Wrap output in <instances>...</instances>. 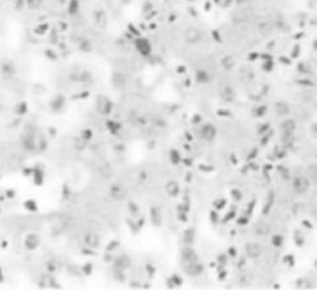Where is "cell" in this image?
Returning <instances> with one entry per match:
<instances>
[{"label": "cell", "instance_id": "1", "mask_svg": "<svg viewBox=\"0 0 317 290\" xmlns=\"http://www.w3.org/2000/svg\"><path fill=\"white\" fill-rule=\"evenodd\" d=\"M294 187H295V190H296L297 192L302 193V192H305V191L308 189V182H307V181H306L304 177H299V179L295 180Z\"/></svg>", "mask_w": 317, "mask_h": 290}, {"label": "cell", "instance_id": "2", "mask_svg": "<svg viewBox=\"0 0 317 290\" xmlns=\"http://www.w3.org/2000/svg\"><path fill=\"white\" fill-rule=\"evenodd\" d=\"M247 254L252 258H255L260 254V247L255 243H250L247 246Z\"/></svg>", "mask_w": 317, "mask_h": 290}, {"label": "cell", "instance_id": "3", "mask_svg": "<svg viewBox=\"0 0 317 290\" xmlns=\"http://www.w3.org/2000/svg\"><path fill=\"white\" fill-rule=\"evenodd\" d=\"M283 128L285 129V132H287V133H290L294 128H295V123L292 122V120H289V122H285L284 123V125H283Z\"/></svg>", "mask_w": 317, "mask_h": 290}]
</instances>
